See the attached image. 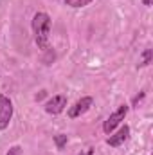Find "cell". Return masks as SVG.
<instances>
[{"instance_id":"3957f363","label":"cell","mask_w":153,"mask_h":155,"mask_svg":"<svg viewBox=\"0 0 153 155\" xmlns=\"http://www.w3.org/2000/svg\"><path fill=\"white\" fill-rule=\"evenodd\" d=\"M13 117V103L7 96L0 94V130H5Z\"/></svg>"},{"instance_id":"7c38bea8","label":"cell","mask_w":153,"mask_h":155,"mask_svg":"<svg viewBox=\"0 0 153 155\" xmlns=\"http://www.w3.org/2000/svg\"><path fill=\"white\" fill-rule=\"evenodd\" d=\"M142 4L144 5H151V0H142Z\"/></svg>"},{"instance_id":"ba28073f","label":"cell","mask_w":153,"mask_h":155,"mask_svg":"<svg viewBox=\"0 0 153 155\" xmlns=\"http://www.w3.org/2000/svg\"><path fill=\"white\" fill-rule=\"evenodd\" d=\"M92 0H65V4L67 5H70V7H85V5H88Z\"/></svg>"},{"instance_id":"7a4b0ae2","label":"cell","mask_w":153,"mask_h":155,"mask_svg":"<svg viewBox=\"0 0 153 155\" xmlns=\"http://www.w3.org/2000/svg\"><path fill=\"white\" fill-rule=\"evenodd\" d=\"M128 110H130V107L128 105H121L117 110H115L114 114H110V117L105 121V124H103V130H105V134H112L115 128L121 124V121H124V117L128 114Z\"/></svg>"},{"instance_id":"5b68a950","label":"cell","mask_w":153,"mask_h":155,"mask_svg":"<svg viewBox=\"0 0 153 155\" xmlns=\"http://www.w3.org/2000/svg\"><path fill=\"white\" fill-rule=\"evenodd\" d=\"M92 105H94V97H90V96L77 99L76 103H74V107H70V108H69V117H70V119H76V117L86 114V112L90 110V107H92Z\"/></svg>"},{"instance_id":"8fae6325","label":"cell","mask_w":153,"mask_h":155,"mask_svg":"<svg viewBox=\"0 0 153 155\" xmlns=\"http://www.w3.org/2000/svg\"><path fill=\"white\" fill-rule=\"evenodd\" d=\"M142 97H144V92H141L139 96H135V97H133V107H137V105H139V101H141Z\"/></svg>"},{"instance_id":"52a82bcc","label":"cell","mask_w":153,"mask_h":155,"mask_svg":"<svg viewBox=\"0 0 153 155\" xmlns=\"http://www.w3.org/2000/svg\"><path fill=\"white\" fill-rule=\"evenodd\" d=\"M151 56H153V52H151V49H146L144 52H142V58H141V67H146V65H150L151 63Z\"/></svg>"},{"instance_id":"277c9868","label":"cell","mask_w":153,"mask_h":155,"mask_svg":"<svg viewBox=\"0 0 153 155\" xmlns=\"http://www.w3.org/2000/svg\"><path fill=\"white\" fill-rule=\"evenodd\" d=\"M67 107V96L63 94H58V96H52L47 103H45V112L47 114H52V116H58L65 110Z\"/></svg>"},{"instance_id":"8992f818","label":"cell","mask_w":153,"mask_h":155,"mask_svg":"<svg viewBox=\"0 0 153 155\" xmlns=\"http://www.w3.org/2000/svg\"><path fill=\"white\" fill-rule=\"evenodd\" d=\"M128 137H130V126H128V124H122L115 134H110V137L106 139V144L117 148V146L124 144V143L128 141Z\"/></svg>"},{"instance_id":"4fadbf2b","label":"cell","mask_w":153,"mask_h":155,"mask_svg":"<svg viewBox=\"0 0 153 155\" xmlns=\"http://www.w3.org/2000/svg\"><path fill=\"white\" fill-rule=\"evenodd\" d=\"M79 155H92V150H88L86 153H79Z\"/></svg>"},{"instance_id":"30bf717a","label":"cell","mask_w":153,"mask_h":155,"mask_svg":"<svg viewBox=\"0 0 153 155\" xmlns=\"http://www.w3.org/2000/svg\"><path fill=\"white\" fill-rule=\"evenodd\" d=\"M5 155H22V148L20 146H13V148H9V152Z\"/></svg>"},{"instance_id":"6da1fadb","label":"cell","mask_w":153,"mask_h":155,"mask_svg":"<svg viewBox=\"0 0 153 155\" xmlns=\"http://www.w3.org/2000/svg\"><path fill=\"white\" fill-rule=\"evenodd\" d=\"M33 31L36 45L41 51L49 49V35H50V16L47 13H36L33 16Z\"/></svg>"},{"instance_id":"9c48e42d","label":"cell","mask_w":153,"mask_h":155,"mask_svg":"<svg viewBox=\"0 0 153 155\" xmlns=\"http://www.w3.org/2000/svg\"><path fill=\"white\" fill-rule=\"evenodd\" d=\"M54 143H56V148H58V150H63V146L67 144V135L58 134V135L54 137Z\"/></svg>"}]
</instances>
